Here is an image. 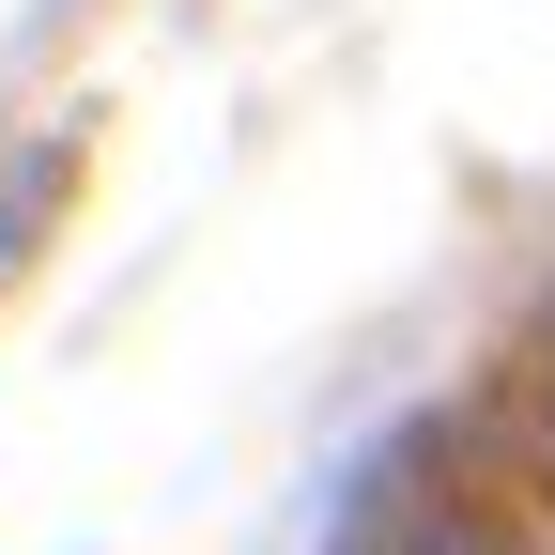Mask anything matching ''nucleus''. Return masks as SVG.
<instances>
[{
  "instance_id": "obj_1",
  "label": "nucleus",
  "mask_w": 555,
  "mask_h": 555,
  "mask_svg": "<svg viewBox=\"0 0 555 555\" xmlns=\"http://www.w3.org/2000/svg\"><path fill=\"white\" fill-rule=\"evenodd\" d=\"M339 555H478L463 525H386V540H339Z\"/></svg>"
},
{
  "instance_id": "obj_2",
  "label": "nucleus",
  "mask_w": 555,
  "mask_h": 555,
  "mask_svg": "<svg viewBox=\"0 0 555 555\" xmlns=\"http://www.w3.org/2000/svg\"><path fill=\"white\" fill-rule=\"evenodd\" d=\"M525 448H540V478H555V339H540V386H525Z\"/></svg>"
},
{
  "instance_id": "obj_3",
  "label": "nucleus",
  "mask_w": 555,
  "mask_h": 555,
  "mask_svg": "<svg viewBox=\"0 0 555 555\" xmlns=\"http://www.w3.org/2000/svg\"><path fill=\"white\" fill-rule=\"evenodd\" d=\"M540 324H555V309H540Z\"/></svg>"
}]
</instances>
